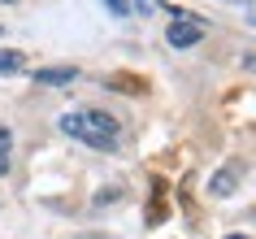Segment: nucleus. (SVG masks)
Here are the masks:
<instances>
[{"instance_id": "nucleus-1", "label": "nucleus", "mask_w": 256, "mask_h": 239, "mask_svg": "<svg viewBox=\"0 0 256 239\" xmlns=\"http://www.w3.org/2000/svg\"><path fill=\"white\" fill-rule=\"evenodd\" d=\"M61 131L70 135V139H78V144L87 148H100V152H113L118 148V118L113 113H100V109H78V113H66L61 118Z\"/></svg>"}, {"instance_id": "nucleus-2", "label": "nucleus", "mask_w": 256, "mask_h": 239, "mask_svg": "<svg viewBox=\"0 0 256 239\" xmlns=\"http://www.w3.org/2000/svg\"><path fill=\"white\" fill-rule=\"evenodd\" d=\"M204 35H208V27H204V18H174L170 22V31H165V40H170V48H196V44H204Z\"/></svg>"}, {"instance_id": "nucleus-3", "label": "nucleus", "mask_w": 256, "mask_h": 239, "mask_svg": "<svg viewBox=\"0 0 256 239\" xmlns=\"http://www.w3.org/2000/svg\"><path fill=\"white\" fill-rule=\"evenodd\" d=\"M243 170H248V165H243L239 157H230L226 165H222V170H213V178H208V191H213V196H234V187H239V178H243Z\"/></svg>"}, {"instance_id": "nucleus-4", "label": "nucleus", "mask_w": 256, "mask_h": 239, "mask_svg": "<svg viewBox=\"0 0 256 239\" xmlns=\"http://www.w3.org/2000/svg\"><path fill=\"white\" fill-rule=\"evenodd\" d=\"M104 87H113L122 96H144L148 92V79L144 74H130V70H113V74H104Z\"/></svg>"}, {"instance_id": "nucleus-5", "label": "nucleus", "mask_w": 256, "mask_h": 239, "mask_svg": "<svg viewBox=\"0 0 256 239\" xmlns=\"http://www.w3.org/2000/svg\"><path fill=\"white\" fill-rule=\"evenodd\" d=\"M74 79H78L74 66H52V70H40V74H35L40 87H66V83H74Z\"/></svg>"}, {"instance_id": "nucleus-6", "label": "nucleus", "mask_w": 256, "mask_h": 239, "mask_svg": "<svg viewBox=\"0 0 256 239\" xmlns=\"http://www.w3.org/2000/svg\"><path fill=\"white\" fill-rule=\"evenodd\" d=\"M26 70V53L18 48H0V74H22Z\"/></svg>"}, {"instance_id": "nucleus-7", "label": "nucleus", "mask_w": 256, "mask_h": 239, "mask_svg": "<svg viewBox=\"0 0 256 239\" xmlns=\"http://www.w3.org/2000/svg\"><path fill=\"white\" fill-rule=\"evenodd\" d=\"M165 217V183H156V191H152V209H148V222L156 226Z\"/></svg>"}, {"instance_id": "nucleus-8", "label": "nucleus", "mask_w": 256, "mask_h": 239, "mask_svg": "<svg viewBox=\"0 0 256 239\" xmlns=\"http://www.w3.org/2000/svg\"><path fill=\"white\" fill-rule=\"evenodd\" d=\"M118 200H122L118 187H104V191H96V204H118Z\"/></svg>"}, {"instance_id": "nucleus-9", "label": "nucleus", "mask_w": 256, "mask_h": 239, "mask_svg": "<svg viewBox=\"0 0 256 239\" xmlns=\"http://www.w3.org/2000/svg\"><path fill=\"white\" fill-rule=\"evenodd\" d=\"M9 148H14V131L0 126V157H9Z\"/></svg>"}, {"instance_id": "nucleus-10", "label": "nucleus", "mask_w": 256, "mask_h": 239, "mask_svg": "<svg viewBox=\"0 0 256 239\" xmlns=\"http://www.w3.org/2000/svg\"><path fill=\"white\" fill-rule=\"evenodd\" d=\"M104 5H108L118 18H130V0H104Z\"/></svg>"}, {"instance_id": "nucleus-11", "label": "nucleus", "mask_w": 256, "mask_h": 239, "mask_svg": "<svg viewBox=\"0 0 256 239\" xmlns=\"http://www.w3.org/2000/svg\"><path fill=\"white\" fill-rule=\"evenodd\" d=\"M130 5H139V9H156L161 0H130Z\"/></svg>"}, {"instance_id": "nucleus-12", "label": "nucleus", "mask_w": 256, "mask_h": 239, "mask_svg": "<svg viewBox=\"0 0 256 239\" xmlns=\"http://www.w3.org/2000/svg\"><path fill=\"white\" fill-rule=\"evenodd\" d=\"M0 174H9V157H0Z\"/></svg>"}, {"instance_id": "nucleus-13", "label": "nucleus", "mask_w": 256, "mask_h": 239, "mask_svg": "<svg viewBox=\"0 0 256 239\" xmlns=\"http://www.w3.org/2000/svg\"><path fill=\"white\" fill-rule=\"evenodd\" d=\"M226 239H248V235H226Z\"/></svg>"}, {"instance_id": "nucleus-14", "label": "nucleus", "mask_w": 256, "mask_h": 239, "mask_svg": "<svg viewBox=\"0 0 256 239\" xmlns=\"http://www.w3.org/2000/svg\"><path fill=\"white\" fill-rule=\"evenodd\" d=\"M4 5H14V0H4Z\"/></svg>"}]
</instances>
